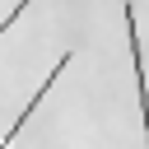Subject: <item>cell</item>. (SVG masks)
Here are the masks:
<instances>
[{
  "label": "cell",
  "instance_id": "obj_1",
  "mask_svg": "<svg viewBox=\"0 0 149 149\" xmlns=\"http://www.w3.org/2000/svg\"><path fill=\"white\" fill-rule=\"evenodd\" d=\"M70 61H74V51H65V56H56V65H51V74H47V79H42V88H37V93H33V98H28V107H23V112H19V116H14V121H9V130H5V135H0V149H14V140H19V130H23V121H28V116H33V112H37V107H42V98H47V93H51V88H56V79H61V74H65V65H70Z\"/></svg>",
  "mask_w": 149,
  "mask_h": 149
}]
</instances>
